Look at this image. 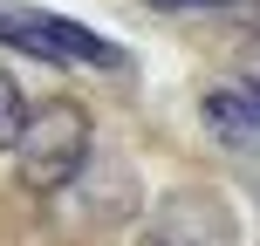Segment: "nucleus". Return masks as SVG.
<instances>
[{
  "mask_svg": "<svg viewBox=\"0 0 260 246\" xmlns=\"http://www.w3.org/2000/svg\"><path fill=\"white\" fill-rule=\"evenodd\" d=\"M89 144H96L89 110H76V103H41V110H27V123H21L14 171H21L27 192L55 198V192H69V185L89 171Z\"/></svg>",
  "mask_w": 260,
  "mask_h": 246,
  "instance_id": "f257e3e1",
  "label": "nucleus"
},
{
  "mask_svg": "<svg viewBox=\"0 0 260 246\" xmlns=\"http://www.w3.org/2000/svg\"><path fill=\"white\" fill-rule=\"evenodd\" d=\"M21 123H27V103H21V82L0 68V151L21 144Z\"/></svg>",
  "mask_w": 260,
  "mask_h": 246,
  "instance_id": "39448f33",
  "label": "nucleus"
},
{
  "mask_svg": "<svg viewBox=\"0 0 260 246\" xmlns=\"http://www.w3.org/2000/svg\"><path fill=\"white\" fill-rule=\"evenodd\" d=\"M199 117H206V130L226 144V151L260 157V96L247 89V82H219V89H206V96H199Z\"/></svg>",
  "mask_w": 260,
  "mask_h": 246,
  "instance_id": "20e7f679",
  "label": "nucleus"
},
{
  "mask_svg": "<svg viewBox=\"0 0 260 246\" xmlns=\"http://www.w3.org/2000/svg\"><path fill=\"white\" fill-rule=\"evenodd\" d=\"M144 246H233V212L212 192H178L151 212Z\"/></svg>",
  "mask_w": 260,
  "mask_h": 246,
  "instance_id": "7ed1b4c3",
  "label": "nucleus"
},
{
  "mask_svg": "<svg viewBox=\"0 0 260 246\" xmlns=\"http://www.w3.org/2000/svg\"><path fill=\"white\" fill-rule=\"evenodd\" d=\"M151 7H165V14H192V7H219V0H151Z\"/></svg>",
  "mask_w": 260,
  "mask_h": 246,
  "instance_id": "423d86ee",
  "label": "nucleus"
},
{
  "mask_svg": "<svg viewBox=\"0 0 260 246\" xmlns=\"http://www.w3.org/2000/svg\"><path fill=\"white\" fill-rule=\"evenodd\" d=\"M0 41L41 55V62H62V68H123V48L110 34H96V27H82V21H62V14H48V7H14V0H0Z\"/></svg>",
  "mask_w": 260,
  "mask_h": 246,
  "instance_id": "f03ea898",
  "label": "nucleus"
}]
</instances>
